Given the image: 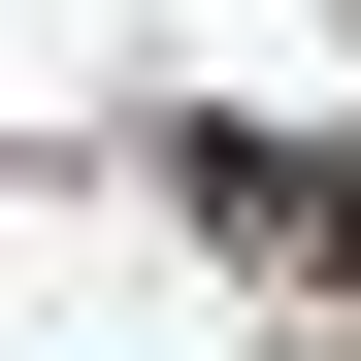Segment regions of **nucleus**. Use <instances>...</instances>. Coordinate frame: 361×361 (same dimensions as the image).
I'll return each mask as SVG.
<instances>
[{
  "mask_svg": "<svg viewBox=\"0 0 361 361\" xmlns=\"http://www.w3.org/2000/svg\"><path fill=\"white\" fill-rule=\"evenodd\" d=\"M197 197H230V230H263V263H361V164H295V132H230V164H197Z\"/></svg>",
  "mask_w": 361,
  "mask_h": 361,
  "instance_id": "1",
  "label": "nucleus"
}]
</instances>
